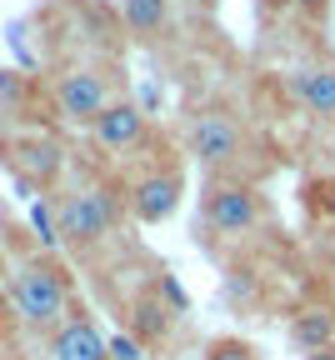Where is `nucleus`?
Segmentation results:
<instances>
[{
	"label": "nucleus",
	"instance_id": "4468645a",
	"mask_svg": "<svg viewBox=\"0 0 335 360\" xmlns=\"http://www.w3.org/2000/svg\"><path fill=\"white\" fill-rule=\"evenodd\" d=\"M201 360H260V355H255V345L241 340V335H215Z\"/></svg>",
	"mask_w": 335,
	"mask_h": 360
},
{
	"label": "nucleus",
	"instance_id": "9b49d317",
	"mask_svg": "<svg viewBox=\"0 0 335 360\" xmlns=\"http://www.w3.org/2000/svg\"><path fill=\"white\" fill-rule=\"evenodd\" d=\"M170 305L160 300V295H135L130 300V335L140 340V345H151V340H165L170 335Z\"/></svg>",
	"mask_w": 335,
	"mask_h": 360
},
{
	"label": "nucleus",
	"instance_id": "f8f14e48",
	"mask_svg": "<svg viewBox=\"0 0 335 360\" xmlns=\"http://www.w3.org/2000/svg\"><path fill=\"white\" fill-rule=\"evenodd\" d=\"M291 345H301L305 355H310V350H325V345H335V310H325V305H310V310H301L296 321H291Z\"/></svg>",
	"mask_w": 335,
	"mask_h": 360
},
{
	"label": "nucleus",
	"instance_id": "423d86ee",
	"mask_svg": "<svg viewBox=\"0 0 335 360\" xmlns=\"http://www.w3.org/2000/svg\"><path fill=\"white\" fill-rule=\"evenodd\" d=\"M175 205H180V175L175 170H151V175H140L135 186H130V215L140 225L170 220Z\"/></svg>",
	"mask_w": 335,
	"mask_h": 360
},
{
	"label": "nucleus",
	"instance_id": "6ab92c4d",
	"mask_svg": "<svg viewBox=\"0 0 335 360\" xmlns=\"http://www.w3.org/2000/svg\"><path fill=\"white\" fill-rule=\"evenodd\" d=\"M305 360H335V345H325V350H310Z\"/></svg>",
	"mask_w": 335,
	"mask_h": 360
},
{
	"label": "nucleus",
	"instance_id": "7ed1b4c3",
	"mask_svg": "<svg viewBox=\"0 0 335 360\" xmlns=\"http://www.w3.org/2000/svg\"><path fill=\"white\" fill-rule=\"evenodd\" d=\"M260 195L241 180H210L206 186V200H201V215L215 236H246L251 225L260 220Z\"/></svg>",
	"mask_w": 335,
	"mask_h": 360
},
{
	"label": "nucleus",
	"instance_id": "2eb2a0df",
	"mask_svg": "<svg viewBox=\"0 0 335 360\" xmlns=\"http://www.w3.org/2000/svg\"><path fill=\"white\" fill-rule=\"evenodd\" d=\"M30 225L40 231V245H56V240H61V220L51 215V205H45V200L30 205Z\"/></svg>",
	"mask_w": 335,
	"mask_h": 360
},
{
	"label": "nucleus",
	"instance_id": "39448f33",
	"mask_svg": "<svg viewBox=\"0 0 335 360\" xmlns=\"http://www.w3.org/2000/svg\"><path fill=\"white\" fill-rule=\"evenodd\" d=\"M106 105H110L106 75H95V70H70V75H61V85H56V110H61L65 120L90 125Z\"/></svg>",
	"mask_w": 335,
	"mask_h": 360
},
{
	"label": "nucleus",
	"instance_id": "20e7f679",
	"mask_svg": "<svg viewBox=\"0 0 335 360\" xmlns=\"http://www.w3.org/2000/svg\"><path fill=\"white\" fill-rule=\"evenodd\" d=\"M185 146L206 165H230L241 155V125H235L225 110H201L190 120V130H185Z\"/></svg>",
	"mask_w": 335,
	"mask_h": 360
},
{
	"label": "nucleus",
	"instance_id": "dca6fc26",
	"mask_svg": "<svg viewBox=\"0 0 335 360\" xmlns=\"http://www.w3.org/2000/svg\"><path fill=\"white\" fill-rule=\"evenodd\" d=\"M106 350H110V360H146V345H140L130 330H125V335H110Z\"/></svg>",
	"mask_w": 335,
	"mask_h": 360
},
{
	"label": "nucleus",
	"instance_id": "9d476101",
	"mask_svg": "<svg viewBox=\"0 0 335 360\" xmlns=\"http://www.w3.org/2000/svg\"><path fill=\"white\" fill-rule=\"evenodd\" d=\"M291 90H296V101H301L310 115H320V120L335 115V65H330V60H320V65H301L296 80H291Z\"/></svg>",
	"mask_w": 335,
	"mask_h": 360
},
{
	"label": "nucleus",
	"instance_id": "f3484780",
	"mask_svg": "<svg viewBox=\"0 0 335 360\" xmlns=\"http://www.w3.org/2000/svg\"><path fill=\"white\" fill-rule=\"evenodd\" d=\"M156 295H160L170 310H190V295H185V285H180L175 276H160V281H156Z\"/></svg>",
	"mask_w": 335,
	"mask_h": 360
},
{
	"label": "nucleus",
	"instance_id": "a211bd4d",
	"mask_svg": "<svg viewBox=\"0 0 335 360\" xmlns=\"http://www.w3.org/2000/svg\"><path fill=\"white\" fill-rule=\"evenodd\" d=\"M296 6H301L305 15H325V11H330V0H296Z\"/></svg>",
	"mask_w": 335,
	"mask_h": 360
},
{
	"label": "nucleus",
	"instance_id": "ddd939ff",
	"mask_svg": "<svg viewBox=\"0 0 335 360\" xmlns=\"http://www.w3.org/2000/svg\"><path fill=\"white\" fill-rule=\"evenodd\" d=\"M120 15L135 35H156L165 20H170V6L165 0H120Z\"/></svg>",
	"mask_w": 335,
	"mask_h": 360
},
{
	"label": "nucleus",
	"instance_id": "f03ea898",
	"mask_svg": "<svg viewBox=\"0 0 335 360\" xmlns=\"http://www.w3.org/2000/svg\"><path fill=\"white\" fill-rule=\"evenodd\" d=\"M11 295H15L20 321H25V326H40V330L61 326V321H65V305H70V290H65V281H61V270H56V265H40V260L15 270Z\"/></svg>",
	"mask_w": 335,
	"mask_h": 360
},
{
	"label": "nucleus",
	"instance_id": "6e6552de",
	"mask_svg": "<svg viewBox=\"0 0 335 360\" xmlns=\"http://www.w3.org/2000/svg\"><path fill=\"white\" fill-rule=\"evenodd\" d=\"M6 155L15 165V175L30 180V186H51V180L61 175V165H65V150L56 141H45V135H30V141L6 146Z\"/></svg>",
	"mask_w": 335,
	"mask_h": 360
},
{
	"label": "nucleus",
	"instance_id": "1a4fd4ad",
	"mask_svg": "<svg viewBox=\"0 0 335 360\" xmlns=\"http://www.w3.org/2000/svg\"><path fill=\"white\" fill-rule=\"evenodd\" d=\"M51 355H56V360H110L106 335L95 330V321H85V315H70V321L56 326V335H51Z\"/></svg>",
	"mask_w": 335,
	"mask_h": 360
},
{
	"label": "nucleus",
	"instance_id": "f257e3e1",
	"mask_svg": "<svg viewBox=\"0 0 335 360\" xmlns=\"http://www.w3.org/2000/svg\"><path fill=\"white\" fill-rule=\"evenodd\" d=\"M56 220H61V240H70V245H101L115 231V220H120V200L106 186H80V191H70L56 205Z\"/></svg>",
	"mask_w": 335,
	"mask_h": 360
},
{
	"label": "nucleus",
	"instance_id": "0eeeda50",
	"mask_svg": "<svg viewBox=\"0 0 335 360\" xmlns=\"http://www.w3.org/2000/svg\"><path fill=\"white\" fill-rule=\"evenodd\" d=\"M90 135H95V146H106V150H130V146L146 141V110L130 105V101H110L90 120Z\"/></svg>",
	"mask_w": 335,
	"mask_h": 360
}]
</instances>
